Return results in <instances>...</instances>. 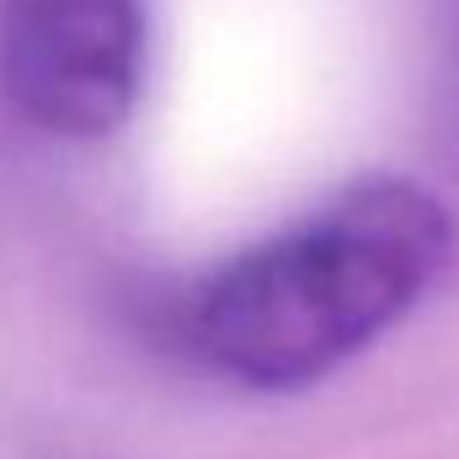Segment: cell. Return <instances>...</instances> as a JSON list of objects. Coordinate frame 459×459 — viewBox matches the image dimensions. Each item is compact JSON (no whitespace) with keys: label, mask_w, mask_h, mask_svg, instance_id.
<instances>
[{"label":"cell","mask_w":459,"mask_h":459,"mask_svg":"<svg viewBox=\"0 0 459 459\" xmlns=\"http://www.w3.org/2000/svg\"><path fill=\"white\" fill-rule=\"evenodd\" d=\"M449 240V209L417 182H352L220 267L187 305V342L246 390H305L433 289Z\"/></svg>","instance_id":"6da1fadb"},{"label":"cell","mask_w":459,"mask_h":459,"mask_svg":"<svg viewBox=\"0 0 459 459\" xmlns=\"http://www.w3.org/2000/svg\"><path fill=\"white\" fill-rule=\"evenodd\" d=\"M5 86L48 134H113L144 86L139 0H16L5 16Z\"/></svg>","instance_id":"7a4b0ae2"},{"label":"cell","mask_w":459,"mask_h":459,"mask_svg":"<svg viewBox=\"0 0 459 459\" xmlns=\"http://www.w3.org/2000/svg\"><path fill=\"white\" fill-rule=\"evenodd\" d=\"M438 139H444V155L459 166V5L449 16V43H444V59H438Z\"/></svg>","instance_id":"3957f363"}]
</instances>
